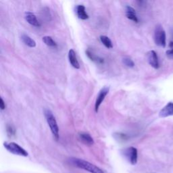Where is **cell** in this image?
Masks as SVG:
<instances>
[{
    "instance_id": "9",
    "label": "cell",
    "mask_w": 173,
    "mask_h": 173,
    "mask_svg": "<svg viewBox=\"0 0 173 173\" xmlns=\"http://www.w3.org/2000/svg\"><path fill=\"white\" fill-rule=\"evenodd\" d=\"M173 115V103L169 102L167 105L164 108L159 112V116L161 118H166L170 116Z\"/></svg>"
},
{
    "instance_id": "3",
    "label": "cell",
    "mask_w": 173,
    "mask_h": 173,
    "mask_svg": "<svg viewBox=\"0 0 173 173\" xmlns=\"http://www.w3.org/2000/svg\"><path fill=\"white\" fill-rule=\"evenodd\" d=\"M5 148L9 152L13 153L14 155L27 157L29 156V153L23 148L19 145L14 142H5L4 143Z\"/></svg>"
},
{
    "instance_id": "13",
    "label": "cell",
    "mask_w": 173,
    "mask_h": 173,
    "mask_svg": "<svg viewBox=\"0 0 173 173\" xmlns=\"http://www.w3.org/2000/svg\"><path fill=\"white\" fill-rule=\"evenodd\" d=\"M77 16L78 18L81 20H87L89 18V15L87 14L85 11V7L83 5H78L75 8Z\"/></svg>"
},
{
    "instance_id": "14",
    "label": "cell",
    "mask_w": 173,
    "mask_h": 173,
    "mask_svg": "<svg viewBox=\"0 0 173 173\" xmlns=\"http://www.w3.org/2000/svg\"><path fill=\"white\" fill-rule=\"evenodd\" d=\"M21 39L25 45L30 47V48H34V47H36V42L31 37L26 34H22Z\"/></svg>"
},
{
    "instance_id": "17",
    "label": "cell",
    "mask_w": 173,
    "mask_h": 173,
    "mask_svg": "<svg viewBox=\"0 0 173 173\" xmlns=\"http://www.w3.org/2000/svg\"><path fill=\"white\" fill-rule=\"evenodd\" d=\"M43 41L49 47H52V48H57V43L53 40L51 37L49 36H45L43 37Z\"/></svg>"
},
{
    "instance_id": "11",
    "label": "cell",
    "mask_w": 173,
    "mask_h": 173,
    "mask_svg": "<svg viewBox=\"0 0 173 173\" xmlns=\"http://www.w3.org/2000/svg\"><path fill=\"white\" fill-rule=\"evenodd\" d=\"M78 137H79L80 140L83 142L84 144L87 145V146H91L94 144V140L93 137L91 136V135L87 133H80L78 134Z\"/></svg>"
},
{
    "instance_id": "10",
    "label": "cell",
    "mask_w": 173,
    "mask_h": 173,
    "mask_svg": "<svg viewBox=\"0 0 173 173\" xmlns=\"http://www.w3.org/2000/svg\"><path fill=\"white\" fill-rule=\"evenodd\" d=\"M126 16L132 21L135 22V23H138L139 22V20H138V18L137 16V14H136V11H135V9L131 7V6L127 5L126 6Z\"/></svg>"
},
{
    "instance_id": "20",
    "label": "cell",
    "mask_w": 173,
    "mask_h": 173,
    "mask_svg": "<svg viewBox=\"0 0 173 173\" xmlns=\"http://www.w3.org/2000/svg\"><path fill=\"white\" fill-rule=\"evenodd\" d=\"M6 131H7V134L8 135V137H14L16 134V130L14 128L13 126L8 124L7 127H6Z\"/></svg>"
},
{
    "instance_id": "22",
    "label": "cell",
    "mask_w": 173,
    "mask_h": 173,
    "mask_svg": "<svg viewBox=\"0 0 173 173\" xmlns=\"http://www.w3.org/2000/svg\"><path fill=\"white\" fill-rule=\"evenodd\" d=\"M0 108H1L2 110H4L5 108V102L4 101V99L2 97L1 98V103H0Z\"/></svg>"
},
{
    "instance_id": "16",
    "label": "cell",
    "mask_w": 173,
    "mask_h": 173,
    "mask_svg": "<svg viewBox=\"0 0 173 173\" xmlns=\"http://www.w3.org/2000/svg\"><path fill=\"white\" fill-rule=\"evenodd\" d=\"M99 39H100V41H101V42L103 44V45H104L106 48L112 49L113 48V44H112V41L108 37L105 36V35H102V36H100Z\"/></svg>"
},
{
    "instance_id": "18",
    "label": "cell",
    "mask_w": 173,
    "mask_h": 173,
    "mask_svg": "<svg viewBox=\"0 0 173 173\" xmlns=\"http://www.w3.org/2000/svg\"><path fill=\"white\" fill-rule=\"evenodd\" d=\"M114 137L116 140L120 141H125L128 139V136L126 134L122 133H116L114 134Z\"/></svg>"
},
{
    "instance_id": "7",
    "label": "cell",
    "mask_w": 173,
    "mask_h": 173,
    "mask_svg": "<svg viewBox=\"0 0 173 173\" xmlns=\"http://www.w3.org/2000/svg\"><path fill=\"white\" fill-rule=\"evenodd\" d=\"M147 59L148 63L150 64L151 67H152L153 68L158 69L160 67L158 58L157 53L153 50H151L147 53Z\"/></svg>"
},
{
    "instance_id": "21",
    "label": "cell",
    "mask_w": 173,
    "mask_h": 173,
    "mask_svg": "<svg viewBox=\"0 0 173 173\" xmlns=\"http://www.w3.org/2000/svg\"><path fill=\"white\" fill-rule=\"evenodd\" d=\"M170 49L166 51V56L169 59H173V41H171L169 44Z\"/></svg>"
},
{
    "instance_id": "4",
    "label": "cell",
    "mask_w": 173,
    "mask_h": 173,
    "mask_svg": "<svg viewBox=\"0 0 173 173\" xmlns=\"http://www.w3.org/2000/svg\"><path fill=\"white\" fill-rule=\"evenodd\" d=\"M154 41L158 46L165 48L166 46V33L161 25L156 26L154 31Z\"/></svg>"
},
{
    "instance_id": "5",
    "label": "cell",
    "mask_w": 173,
    "mask_h": 173,
    "mask_svg": "<svg viewBox=\"0 0 173 173\" xmlns=\"http://www.w3.org/2000/svg\"><path fill=\"white\" fill-rule=\"evenodd\" d=\"M124 156L132 165H135L138 160V152L137 148L134 147H130L123 150Z\"/></svg>"
},
{
    "instance_id": "6",
    "label": "cell",
    "mask_w": 173,
    "mask_h": 173,
    "mask_svg": "<svg viewBox=\"0 0 173 173\" xmlns=\"http://www.w3.org/2000/svg\"><path fill=\"white\" fill-rule=\"evenodd\" d=\"M110 88L108 87H103L102 89L99 91L98 96L97 97L96 103H95V111L96 112H97L99 110V106H101L102 103L103 102L105 97L106 96L108 95V93H109Z\"/></svg>"
},
{
    "instance_id": "8",
    "label": "cell",
    "mask_w": 173,
    "mask_h": 173,
    "mask_svg": "<svg viewBox=\"0 0 173 173\" xmlns=\"http://www.w3.org/2000/svg\"><path fill=\"white\" fill-rule=\"evenodd\" d=\"M24 18L25 20L27 21V23L30 24L32 26L36 27H39L41 26V24L37 20L36 16L34 15L33 13L31 12H26L24 14Z\"/></svg>"
},
{
    "instance_id": "15",
    "label": "cell",
    "mask_w": 173,
    "mask_h": 173,
    "mask_svg": "<svg viewBox=\"0 0 173 173\" xmlns=\"http://www.w3.org/2000/svg\"><path fill=\"white\" fill-rule=\"evenodd\" d=\"M86 54L87 56V57L89 58L93 62H95L97 64H103L104 62V60L103 59L99 57V56H96L94 53H93L92 52L89 51V50H87L86 51Z\"/></svg>"
},
{
    "instance_id": "1",
    "label": "cell",
    "mask_w": 173,
    "mask_h": 173,
    "mask_svg": "<svg viewBox=\"0 0 173 173\" xmlns=\"http://www.w3.org/2000/svg\"><path fill=\"white\" fill-rule=\"evenodd\" d=\"M72 162L77 167L83 169L91 173H104L101 168L86 160L79 158H72Z\"/></svg>"
},
{
    "instance_id": "2",
    "label": "cell",
    "mask_w": 173,
    "mask_h": 173,
    "mask_svg": "<svg viewBox=\"0 0 173 173\" xmlns=\"http://www.w3.org/2000/svg\"><path fill=\"white\" fill-rule=\"evenodd\" d=\"M44 114H45V117L46 118L47 122L49 125L51 130L52 135H53L55 139L56 140L59 139V127L57 123V121L56 120V118L53 116V113L48 109H46L45 112H44Z\"/></svg>"
},
{
    "instance_id": "19",
    "label": "cell",
    "mask_w": 173,
    "mask_h": 173,
    "mask_svg": "<svg viewBox=\"0 0 173 173\" xmlns=\"http://www.w3.org/2000/svg\"><path fill=\"white\" fill-rule=\"evenodd\" d=\"M122 62L124 64V65L129 68H133L135 67V63L133 61V59H131L128 57H125L122 59Z\"/></svg>"
},
{
    "instance_id": "12",
    "label": "cell",
    "mask_w": 173,
    "mask_h": 173,
    "mask_svg": "<svg viewBox=\"0 0 173 173\" xmlns=\"http://www.w3.org/2000/svg\"><path fill=\"white\" fill-rule=\"evenodd\" d=\"M68 59L70 62V64L74 68L76 69H79L80 68V65L78 63V59L77 58L76 53L74 51V49H70L68 52Z\"/></svg>"
}]
</instances>
